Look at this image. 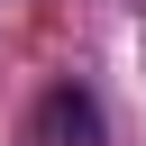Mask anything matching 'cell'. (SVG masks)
<instances>
[{"label": "cell", "instance_id": "1", "mask_svg": "<svg viewBox=\"0 0 146 146\" xmlns=\"http://www.w3.org/2000/svg\"><path fill=\"white\" fill-rule=\"evenodd\" d=\"M27 146H100V100L82 82H55L27 119Z\"/></svg>", "mask_w": 146, "mask_h": 146}]
</instances>
